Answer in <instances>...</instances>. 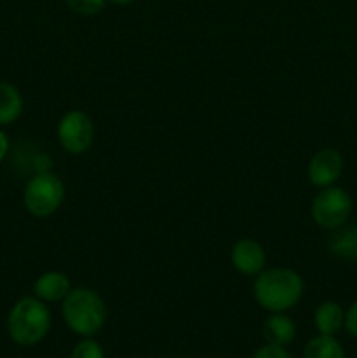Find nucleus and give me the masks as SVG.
I'll use <instances>...</instances> for the list:
<instances>
[{
  "label": "nucleus",
  "instance_id": "f257e3e1",
  "mask_svg": "<svg viewBox=\"0 0 357 358\" xmlns=\"http://www.w3.org/2000/svg\"><path fill=\"white\" fill-rule=\"evenodd\" d=\"M254 299L270 313H284L301 301L304 294L303 276L290 268L262 269L252 285Z\"/></svg>",
  "mask_w": 357,
  "mask_h": 358
},
{
  "label": "nucleus",
  "instance_id": "f03ea898",
  "mask_svg": "<svg viewBox=\"0 0 357 358\" xmlns=\"http://www.w3.org/2000/svg\"><path fill=\"white\" fill-rule=\"evenodd\" d=\"M62 317L70 331L83 338H91L105 325L107 304L97 290L76 287L62 301Z\"/></svg>",
  "mask_w": 357,
  "mask_h": 358
},
{
  "label": "nucleus",
  "instance_id": "7ed1b4c3",
  "mask_svg": "<svg viewBox=\"0 0 357 358\" xmlns=\"http://www.w3.org/2000/svg\"><path fill=\"white\" fill-rule=\"evenodd\" d=\"M51 331V311L48 304L35 296L16 301L7 317L9 338L20 346H34Z\"/></svg>",
  "mask_w": 357,
  "mask_h": 358
},
{
  "label": "nucleus",
  "instance_id": "20e7f679",
  "mask_svg": "<svg viewBox=\"0 0 357 358\" xmlns=\"http://www.w3.org/2000/svg\"><path fill=\"white\" fill-rule=\"evenodd\" d=\"M65 201V184L52 171H37L27 182L23 191V205L37 219L51 217Z\"/></svg>",
  "mask_w": 357,
  "mask_h": 358
},
{
  "label": "nucleus",
  "instance_id": "39448f33",
  "mask_svg": "<svg viewBox=\"0 0 357 358\" xmlns=\"http://www.w3.org/2000/svg\"><path fill=\"white\" fill-rule=\"evenodd\" d=\"M312 220L326 231H335L345 226L352 213V198L338 185L324 187L315 194L310 206Z\"/></svg>",
  "mask_w": 357,
  "mask_h": 358
},
{
  "label": "nucleus",
  "instance_id": "423d86ee",
  "mask_svg": "<svg viewBox=\"0 0 357 358\" xmlns=\"http://www.w3.org/2000/svg\"><path fill=\"white\" fill-rule=\"evenodd\" d=\"M58 142L65 152L80 156L88 152L94 142V122L90 115L79 108H72L62 115L56 128Z\"/></svg>",
  "mask_w": 357,
  "mask_h": 358
},
{
  "label": "nucleus",
  "instance_id": "0eeeda50",
  "mask_svg": "<svg viewBox=\"0 0 357 358\" xmlns=\"http://www.w3.org/2000/svg\"><path fill=\"white\" fill-rule=\"evenodd\" d=\"M343 173V156L336 149L326 147L317 150L308 163L307 175L312 185L318 189L331 187Z\"/></svg>",
  "mask_w": 357,
  "mask_h": 358
},
{
  "label": "nucleus",
  "instance_id": "6e6552de",
  "mask_svg": "<svg viewBox=\"0 0 357 358\" xmlns=\"http://www.w3.org/2000/svg\"><path fill=\"white\" fill-rule=\"evenodd\" d=\"M230 261L241 275L258 276L262 269H266V252L259 241L241 238L231 247Z\"/></svg>",
  "mask_w": 357,
  "mask_h": 358
},
{
  "label": "nucleus",
  "instance_id": "1a4fd4ad",
  "mask_svg": "<svg viewBox=\"0 0 357 358\" xmlns=\"http://www.w3.org/2000/svg\"><path fill=\"white\" fill-rule=\"evenodd\" d=\"M72 290L70 280L62 271H46L34 282V296L44 303H58Z\"/></svg>",
  "mask_w": 357,
  "mask_h": 358
},
{
  "label": "nucleus",
  "instance_id": "9d476101",
  "mask_svg": "<svg viewBox=\"0 0 357 358\" xmlns=\"http://www.w3.org/2000/svg\"><path fill=\"white\" fill-rule=\"evenodd\" d=\"M262 336L268 345L286 348L296 338V324L286 313H272L262 324Z\"/></svg>",
  "mask_w": 357,
  "mask_h": 358
},
{
  "label": "nucleus",
  "instance_id": "9b49d317",
  "mask_svg": "<svg viewBox=\"0 0 357 358\" xmlns=\"http://www.w3.org/2000/svg\"><path fill=\"white\" fill-rule=\"evenodd\" d=\"M314 325L318 334L336 336L345 325V311L335 301H326L315 310Z\"/></svg>",
  "mask_w": 357,
  "mask_h": 358
},
{
  "label": "nucleus",
  "instance_id": "f8f14e48",
  "mask_svg": "<svg viewBox=\"0 0 357 358\" xmlns=\"http://www.w3.org/2000/svg\"><path fill=\"white\" fill-rule=\"evenodd\" d=\"M328 248L338 259L357 261V224L335 229V233L328 241Z\"/></svg>",
  "mask_w": 357,
  "mask_h": 358
},
{
  "label": "nucleus",
  "instance_id": "ddd939ff",
  "mask_svg": "<svg viewBox=\"0 0 357 358\" xmlns=\"http://www.w3.org/2000/svg\"><path fill=\"white\" fill-rule=\"evenodd\" d=\"M23 112V96L7 80H0V126L13 124Z\"/></svg>",
  "mask_w": 357,
  "mask_h": 358
},
{
  "label": "nucleus",
  "instance_id": "4468645a",
  "mask_svg": "<svg viewBox=\"0 0 357 358\" xmlns=\"http://www.w3.org/2000/svg\"><path fill=\"white\" fill-rule=\"evenodd\" d=\"M303 358H345V352L335 336L318 334L307 343Z\"/></svg>",
  "mask_w": 357,
  "mask_h": 358
},
{
  "label": "nucleus",
  "instance_id": "2eb2a0df",
  "mask_svg": "<svg viewBox=\"0 0 357 358\" xmlns=\"http://www.w3.org/2000/svg\"><path fill=\"white\" fill-rule=\"evenodd\" d=\"M107 0H65L70 10L80 16H94L104 9Z\"/></svg>",
  "mask_w": 357,
  "mask_h": 358
},
{
  "label": "nucleus",
  "instance_id": "dca6fc26",
  "mask_svg": "<svg viewBox=\"0 0 357 358\" xmlns=\"http://www.w3.org/2000/svg\"><path fill=\"white\" fill-rule=\"evenodd\" d=\"M70 358H105L104 350L94 339H83L74 348Z\"/></svg>",
  "mask_w": 357,
  "mask_h": 358
},
{
  "label": "nucleus",
  "instance_id": "f3484780",
  "mask_svg": "<svg viewBox=\"0 0 357 358\" xmlns=\"http://www.w3.org/2000/svg\"><path fill=\"white\" fill-rule=\"evenodd\" d=\"M252 358H293V355H290L284 346L266 345L261 346V348L252 355Z\"/></svg>",
  "mask_w": 357,
  "mask_h": 358
},
{
  "label": "nucleus",
  "instance_id": "a211bd4d",
  "mask_svg": "<svg viewBox=\"0 0 357 358\" xmlns=\"http://www.w3.org/2000/svg\"><path fill=\"white\" fill-rule=\"evenodd\" d=\"M343 327L346 329V332H349L352 338L357 339V301H354V303L350 304L349 310H346L345 325H343Z\"/></svg>",
  "mask_w": 357,
  "mask_h": 358
},
{
  "label": "nucleus",
  "instance_id": "6ab92c4d",
  "mask_svg": "<svg viewBox=\"0 0 357 358\" xmlns=\"http://www.w3.org/2000/svg\"><path fill=\"white\" fill-rule=\"evenodd\" d=\"M7 152H9V138H7L6 133L0 129V163L6 159Z\"/></svg>",
  "mask_w": 357,
  "mask_h": 358
},
{
  "label": "nucleus",
  "instance_id": "aec40b11",
  "mask_svg": "<svg viewBox=\"0 0 357 358\" xmlns=\"http://www.w3.org/2000/svg\"><path fill=\"white\" fill-rule=\"evenodd\" d=\"M108 2L115 3V6H128V3L135 2V0H108Z\"/></svg>",
  "mask_w": 357,
  "mask_h": 358
},
{
  "label": "nucleus",
  "instance_id": "412c9836",
  "mask_svg": "<svg viewBox=\"0 0 357 358\" xmlns=\"http://www.w3.org/2000/svg\"><path fill=\"white\" fill-rule=\"evenodd\" d=\"M356 358H357V357H356Z\"/></svg>",
  "mask_w": 357,
  "mask_h": 358
}]
</instances>
